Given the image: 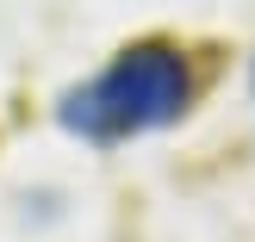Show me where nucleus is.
<instances>
[{"label": "nucleus", "mask_w": 255, "mask_h": 242, "mask_svg": "<svg viewBox=\"0 0 255 242\" xmlns=\"http://www.w3.org/2000/svg\"><path fill=\"white\" fill-rule=\"evenodd\" d=\"M187 106H193L187 50L168 37H143V44H125L87 87L62 99V124L87 143H125V137L174 124Z\"/></svg>", "instance_id": "nucleus-1"}]
</instances>
